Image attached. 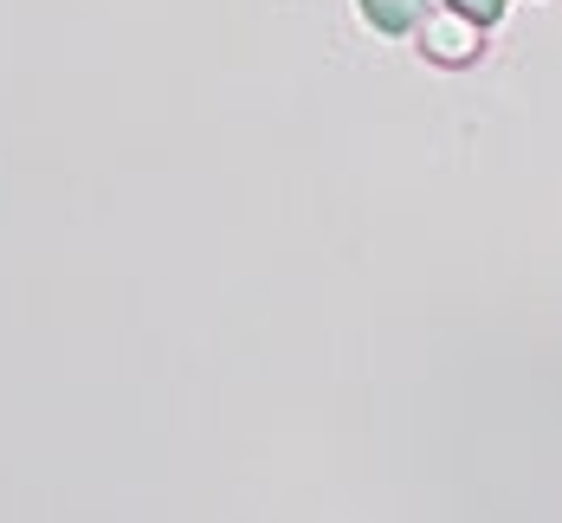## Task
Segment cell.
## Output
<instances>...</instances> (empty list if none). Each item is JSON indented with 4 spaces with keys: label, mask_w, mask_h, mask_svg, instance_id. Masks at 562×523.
Here are the masks:
<instances>
[{
    "label": "cell",
    "mask_w": 562,
    "mask_h": 523,
    "mask_svg": "<svg viewBox=\"0 0 562 523\" xmlns=\"http://www.w3.org/2000/svg\"><path fill=\"white\" fill-rule=\"evenodd\" d=\"M414 33H420V39H414L420 58H427V65H440V71H465V65H479V58H485V26H479V20H465L459 7H447V0H440V13H427Z\"/></svg>",
    "instance_id": "obj_1"
},
{
    "label": "cell",
    "mask_w": 562,
    "mask_h": 523,
    "mask_svg": "<svg viewBox=\"0 0 562 523\" xmlns=\"http://www.w3.org/2000/svg\"><path fill=\"white\" fill-rule=\"evenodd\" d=\"M447 7H459V13H465V20H479V26H485V33H492V26H498V20H505V0H447Z\"/></svg>",
    "instance_id": "obj_3"
},
{
    "label": "cell",
    "mask_w": 562,
    "mask_h": 523,
    "mask_svg": "<svg viewBox=\"0 0 562 523\" xmlns=\"http://www.w3.org/2000/svg\"><path fill=\"white\" fill-rule=\"evenodd\" d=\"M356 7H362V20H369L375 33H389V39L414 33V26L427 20V0H356Z\"/></svg>",
    "instance_id": "obj_2"
}]
</instances>
